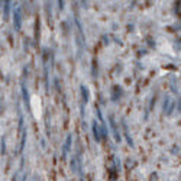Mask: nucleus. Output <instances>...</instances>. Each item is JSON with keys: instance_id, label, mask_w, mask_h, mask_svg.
I'll return each instance as SVG.
<instances>
[{"instance_id": "nucleus-15", "label": "nucleus", "mask_w": 181, "mask_h": 181, "mask_svg": "<svg viewBox=\"0 0 181 181\" xmlns=\"http://www.w3.org/2000/svg\"><path fill=\"white\" fill-rule=\"evenodd\" d=\"M35 38L39 41V20L36 19V29H35Z\"/></svg>"}, {"instance_id": "nucleus-6", "label": "nucleus", "mask_w": 181, "mask_h": 181, "mask_svg": "<svg viewBox=\"0 0 181 181\" xmlns=\"http://www.w3.org/2000/svg\"><path fill=\"white\" fill-rule=\"evenodd\" d=\"M122 94H123V90H122V87H119V85H113V87H112V97H110V99L113 100V101H117V100H120Z\"/></svg>"}, {"instance_id": "nucleus-14", "label": "nucleus", "mask_w": 181, "mask_h": 181, "mask_svg": "<svg viewBox=\"0 0 181 181\" xmlns=\"http://www.w3.org/2000/svg\"><path fill=\"white\" fill-rule=\"evenodd\" d=\"M100 133H101V138H107V126L106 125H101L100 126Z\"/></svg>"}, {"instance_id": "nucleus-10", "label": "nucleus", "mask_w": 181, "mask_h": 181, "mask_svg": "<svg viewBox=\"0 0 181 181\" xmlns=\"http://www.w3.org/2000/svg\"><path fill=\"white\" fill-rule=\"evenodd\" d=\"M25 142H26V129L20 132V145H19V154H22V151L25 148Z\"/></svg>"}, {"instance_id": "nucleus-12", "label": "nucleus", "mask_w": 181, "mask_h": 181, "mask_svg": "<svg viewBox=\"0 0 181 181\" xmlns=\"http://www.w3.org/2000/svg\"><path fill=\"white\" fill-rule=\"evenodd\" d=\"M171 100H170V97H165V101H164V113L167 115V112H168V109H170V106H171Z\"/></svg>"}, {"instance_id": "nucleus-5", "label": "nucleus", "mask_w": 181, "mask_h": 181, "mask_svg": "<svg viewBox=\"0 0 181 181\" xmlns=\"http://www.w3.org/2000/svg\"><path fill=\"white\" fill-rule=\"evenodd\" d=\"M20 88H22V97H23V103H25L26 109H28V110H31V100H29V91H28V88H26V85H25L23 83H22Z\"/></svg>"}, {"instance_id": "nucleus-13", "label": "nucleus", "mask_w": 181, "mask_h": 181, "mask_svg": "<svg viewBox=\"0 0 181 181\" xmlns=\"http://www.w3.org/2000/svg\"><path fill=\"white\" fill-rule=\"evenodd\" d=\"M96 113H97V117H99L100 123H101V125H106V123H104V119H103V115H101V110H100L99 106H96Z\"/></svg>"}, {"instance_id": "nucleus-1", "label": "nucleus", "mask_w": 181, "mask_h": 181, "mask_svg": "<svg viewBox=\"0 0 181 181\" xmlns=\"http://www.w3.org/2000/svg\"><path fill=\"white\" fill-rule=\"evenodd\" d=\"M109 125H110L112 135H113L115 141L117 142V144H120L122 136H120V132H119V128H117V125H116V120H115V117H113V115H109Z\"/></svg>"}, {"instance_id": "nucleus-4", "label": "nucleus", "mask_w": 181, "mask_h": 181, "mask_svg": "<svg viewBox=\"0 0 181 181\" xmlns=\"http://www.w3.org/2000/svg\"><path fill=\"white\" fill-rule=\"evenodd\" d=\"M91 132H93V138L96 139V142H100L101 141V133H100V126L96 119L91 122Z\"/></svg>"}, {"instance_id": "nucleus-7", "label": "nucleus", "mask_w": 181, "mask_h": 181, "mask_svg": "<svg viewBox=\"0 0 181 181\" xmlns=\"http://www.w3.org/2000/svg\"><path fill=\"white\" fill-rule=\"evenodd\" d=\"M80 93H81L83 103H84V104H87V103H88V100H90V91H88V87H87V85H84V84H81V85H80Z\"/></svg>"}, {"instance_id": "nucleus-16", "label": "nucleus", "mask_w": 181, "mask_h": 181, "mask_svg": "<svg viewBox=\"0 0 181 181\" xmlns=\"http://www.w3.org/2000/svg\"><path fill=\"white\" fill-rule=\"evenodd\" d=\"M178 109H177V112L178 113H181V96H180V99H178V106H177Z\"/></svg>"}, {"instance_id": "nucleus-11", "label": "nucleus", "mask_w": 181, "mask_h": 181, "mask_svg": "<svg viewBox=\"0 0 181 181\" xmlns=\"http://www.w3.org/2000/svg\"><path fill=\"white\" fill-rule=\"evenodd\" d=\"M1 144H0V152H1V155H4L6 154V138L4 136H1V141H0Z\"/></svg>"}, {"instance_id": "nucleus-8", "label": "nucleus", "mask_w": 181, "mask_h": 181, "mask_svg": "<svg viewBox=\"0 0 181 181\" xmlns=\"http://www.w3.org/2000/svg\"><path fill=\"white\" fill-rule=\"evenodd\" d=\"M122 126H123V133H125V138H126V142H128V145H129L131 148H135L133 139H132L131 135H129V131H128V125H126V122H125V120H122Z\"/></svg>"}, {"instance_id": "nucleus-17", "label": "nucleus", "mask_w": 181, "mask_h": 181, "mask_svg": "<svg viewBox=\"0 0 181 181\" xmlns=\"http://www.w3.org/2000/svg\"><path fill=\"white\" fill-rule=\"evenodd\" d=\"M58 3H60V4H58V7L62 10V9H64V1H58Z\"/></svg>"}, {"instance_id": "nucleus-9", "label": "nucleus", "mask_w": 181, "mask_h": 181, "mask_svg": "<svg viewBox=\"0 0 181 181\" xmlns=\"http://www.w3.org/2000/svg\"><path fill=\"white\" fill-rule=\"evenodd\" d=\"M9 15H10V1L4 0L3 1V17H4V20L9 19Z\"/></svg>"}, {"instance_id": "nucleus-3", "label": "nucleus", "mask_w": 181, "mask_h": 181, "mask_svg": "<svg viewBox=\"0 0 181 181\" xmlns=\"http://www.w3.org/2000/svg\"><path fill=\"white\" fill-rule=\"evenodd\" d=\"M71 144H73V135L68 133L67 138H65V142H64V145H62V151H61L62 159H65L67 158V155H68V152H70V149H71Z\"/></svg>"}, {"instance_id": "nucleus-2", "label": "nucleus", "mask_w": 181, "mask_h": 181, "mask_svg": "<svg viewBox=\"0 0 181 181\" xmlns=\"http://www.w3.org/2000/svg\"><path fill=\"white\" fill-rule=\"evenodd\" d=\"M13 25H15V31L19 32L20 28H22V12H20V7H16L15 12H13Z\"/></svg>"}, {"instance_id": "nucleus-18", "label": "nucleus", "mask_w": 181, "mask_h": 181, "mask_svg": "<svg viewBox=\"0 0 181 181\" xmlns=\"http://www.w3.org/2000/svg\"><path fill=\"white\" fill-rule=\"evenodd\" d=\"M22 181H26V174L23 175V178H22Z\"/></svg>"}]
</instances>
